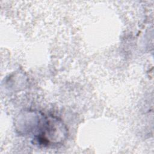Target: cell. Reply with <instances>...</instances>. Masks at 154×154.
Segmentation results:
<instances>
[{"instance_id": "1", "label": "cell", "mask_w": 154, "mask_h": 154, "mask_svg": "<svg viewBox=\"0 0 154 154\" xmlns=\"http://www.w3.org/2000/svg\"><path fill=\"white\" fill-rule=\"evenodd\" d=\"M40 125L39 126L38 122L37 128L39 131L33 138L37 144L46 146L51 144H58L63 141L67 135V129L58 119L44 117Z\"/></svg>"}]
</instances>
